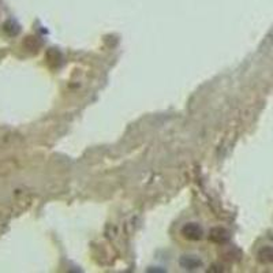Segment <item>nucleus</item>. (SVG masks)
Wrapping results in <instances>:
<instances>
[{"label": "nucleus", "instance_id": "1", "mask_svg": "<svg viewBox=\"0 0 273 273\" xmlns=\"http://www.w3.org/2000/svg\"><path fill=\"white\" fill-rule=\"evenodd\" d=\"M183 234H184V236H186V238H188V239H199V238H201V235H202V230L199 228L198 225L190 224V225H186V227H184Z\"/></svg>", "mask_w": 273, "mask_h": 273}, {"label": "nucleus", "instance_id": "2", "mask_svg": "<svg viewBox=\"0 0 273 273\" xmlns=\"http://www.w3.org/2000/svg\"><path fill=\"white\" fill-rule=\"evenodd\" d=\"M260 260L263 263H273V247H265L260 252Z\"/></svg>", "mask_w": 273, "mask_h": 273}]
</instances>
